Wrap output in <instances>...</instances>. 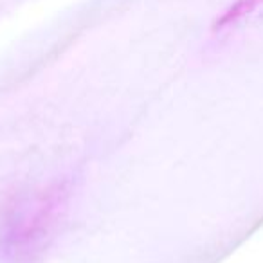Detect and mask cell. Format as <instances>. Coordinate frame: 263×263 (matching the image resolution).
<instances>
[{
  "instance_id": "1",
  "label": "cell",
  "mask_w": 263,
  "mask_h": 263,
  "mask_svg": "<svg viewBox=\"0 0 263 263\" xmlns=\"http://www.w3.org/2000/svg\"><path fill=\"white\" fill-rule=\"evenodd\" d=\"M60 191H33L6 205L0 218V249L13 263H33L47 247L62 208Z\"/></svg>"
},
{
  "instance_id": "2",
  "label": "cell",
  "mask_w": 263,
  "mask_h": 263,
  "mask_svg": "<svg viewBox=\"0 0 263 263\" xmlns=\"http://www.w3.org/2000/svg\"><path fill=\"white\" fill-rule=\"evenodd\" d=\"M256 2H258V0H240V2H236V4L223 15V18L220 20V26L229 24V22H233V20H238L240 16H243L245 13H249L252 8H254Z\"/></svg>"
}]
</instances>
